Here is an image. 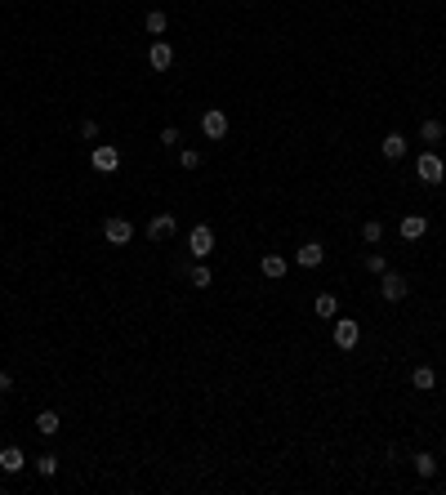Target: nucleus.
Listing matches in <instances>:
<instances>
[{"instance_id": "nucleus-1", "label": "nucleus", "mask_w": 446, "mask_h": 495, "mask_svg": "<svg viewBox=\"0 0 446 495\" xmlns=\"http://www.w3.org/2000/svg\"><path fill=\"white\" fill-rule=\"evenodd\" d=\"M415 174H419V183L438 188L442 179H446V165H442V156H438V152H419V156H415Z\"/></svg>"}, {"instance_id": "nucleus-2", "label": "nucleus", "mask_w": 446, "mask_h": 495, "mask_svg": "<svg viewBox=\"0 0 446 495\" xmlns=\"http://www.w3.org/2000/svg\"><path fill=\"white\" fill-rule=\"evenodd\" d=\"M90 165H94V174H116V170H120V148H112V143H99V148L90 152Z\"/></svg>"}, {"instance_id": "nucleus-3", "label": "nucleus", "mask_w": 446, "mask_h": 495, "mask_svg": "<svg viewBox=\"0 0 446 495\" xmlns=\"http://www.w3.org/2000/svg\"><path fill=\"white\" fill-rule=\"evenodd\" d=\"M188 250H192L197 259H210V255H214V228H210V223H197V228L188 232Z\"/></svg>"}, {"instance_id": "nucleus-4", "label": "nucleus", "mask_w": 446, "mask_h": 495, "mask_svg": "<svg viewBox=\"0 0 446 495\" xmlns=\"http://www.w3.org/2000/svg\"><path fill=\"white\" fill-rule=\"evenodd\" d=\"M330 335H335V348H340V353H353V348H357V340H361V326H357L353 317H340Z\"/></svg>"}, {"instance_id": "nucleus-5", "label": "nucleus", "mask_w": 446, "mask_h": 495, "mask_svg": "<svg viewBox=\"0 0 446 495\" xmlns=\"http://www.w3.org/2000/svg\"><path fill=\"white\" fill-rule=\"evenodd\" d=\"M406 291H411V286H406V277L402 272H379V295L384 299H389V304H402V299H406Z\"/></svg>"}, {"instance_id": "nucleus-6", "label": "nucleus", "mask_w": 446, "mask_h": 495, "mask_svg": "<svg viewBox=\"0 0 446 495\" xmlns=\"http://www.w3.org/2000/svg\"><path fill=\"white\" fill-rule=\"evenodd\" d=\"M201 134L214 139V143L228 134V112H223V107H206V112H201Z\"/></svg>"}, {"instance_id": "nucleus-7", "label": "nucleus", "mask_w": 446, "mask_h": 495, "mask_svg": "<svg viewBox=\"0 0 446 495\" xmlns=\"http://www.w3.org/2000/svg\"><path fill=\"white\" fill-rule=\"evenodd\" d=\"M103 237L112 241V246H130V237H134V223L120 219V214H112V219L103 223Z\"/></svg>"}, {"instance_id": "nucleus-8", "label": "nucleus", "mask_w": 446, "mask_h": 495, "mask_svg": "<svg viewBox=\"0 0 446 495\" xmlns=\"http://www.w3.org/2000/svg\"><path fill=\"white\" fill-rule=\"evenodd\" d=\"M295 263L299 268H321V263H326V246H321V241H304V246L295 250Z\"/></svg>"}, {"instance_id": "nucleus-9", "label": "nucleus", "mask_w": 446, "mask_h": 495, "mask_svg": "<svg viewBox=\"0 0 446 495\" xmlns=\"http://www.w3.org/2000/svg\"><path fill=\"white\" fill-rule=\"evenodd\" d=\"M174 232H179L174 214H152V219H148V241H170Z\"/></svg>"}, {"instance_id": "nucleus-10", "label": "nucleus", "mask_w": 446, "mask_h": 495, "mask_svg": "<svg viewBox=\"0 0 446 495\" xmlns=\"http://www.w3.org/2000/svg\"><path fill=\"white\" fill-rule=\"evenodd\" d=\"M148 63H152V71H170L174 50H170L165 41H152V45H148Z\"/></svg>"}, {"instance_id": "nucleus-11", "label": "nucleus", "mask_w": 446, "mask_h": 495, "mask_svg": "<svg viewBox=\"0 0 446 495\" xmlns=\"http://www.w3.org/2000/svg\"><path fill=\"white\" fill-rule=\"evenodd\" d=\"M259 272L268 277V281H281V277L291 272V263H286V255H263L259 259Z\"/></svg>"}, {"instance_id": "nucleus-12", "label": "nucleus", "mask_w": 446, "mask_h": 495, "mask_svg": "<svg viewBox=\"0 0 446 495\" xmlns=\"http://www.w3.org/2000/svg\"><path fill=\"white\" fill-rule=\"evenodd\" d=\"M0 468H5L9 477L22 473V468H27V455H22V446H5V451H0Z\"/></svg>"}, {"instance_id": "nucleus-13", "label": "nucleus", "mask_w": 446, "mask_h": 495, "mask_svg": "<svg viewBox=\"0 0 446 495\" xmlns=\"http://www.w3.org/2000/svg\"><path fill=\"white\" fill-rule=\"evenodd\" d=\"M428 232V219L424 214H402V241H419Z\"/></svg>"}, {"instance_id": "nucleus-14", "label": "nucleus", "mask_w": 446, "mask_h": 495, "mask_svg": "<svg viewBox=\"0 0 446 495\" xmlns=\"http://www.w3.org/2000/svg\"><path fill=\"white\" fill-rule=\"evenodd\" d=\"M406 148H411V143H406L402 134H397V130H393V134H384V143H379V152L389 156V161H402V156H406Z\"/></svg>"}, {"instance_id": "nucleus-15", "label": "nucleus", "mask_w": 446, "mask_h": 495, "mask_svg": "<svg viewBox=\"0 0 446 495\" xmlns=\"http://www.w3.org/2000/svg\"><path fill=\"white\" fill-rule=\"evenodd\" d=\"M411 384H415L419 393L438 389V370H433V366H415V370H411Z\"/></svg>"}, {"instance_id": "nucleus-16", "label": "nucleus", "mask_w": 446, "mask_h": 495, "mask_svg": "<svg viewBox=\"0 0 446 495\" xmlns=\"http://www.w3.org/2000/svg\"><path fill=\"white\" fill-rule=\"evenodd\" d=\"M36 433H41V438H54L58 433V410H41V415H36Z\"/></svg>"}, {"instance_id": "nucleus-17", "label": "nucleus", "mask_w": 446, "mask_h": 495, "mask_svg": "<svg viewBox=\"0 0 446 495\" xmlns=\"http://www.w3.org/2000/svg\"><path fill=\"white\" fill-rule=\"evenodd\" d=\"M143 27H148V36H165V27H170V18H165L161 9H148V18H143Z\"/></svg>"}, {"instance_id": "nucleus-18", "label": "nucleus", "mask_w": 446, "mask_h": 495, "mask_svg": "<svg viewBox=\"0 0 446 495\" xmlns=\"http://www.w3.org/2000/svg\"><path fill=\"white\" fill-rule=\"evenodd\" d=\"M312 308H317V317H326V321H335V312H340V299H335V295L326 291V295H317V304H312Z\"/></svg>"}, {"instance_id": "nucleus-19", "label": "nucleus", "mask_w": 446, "mask_h": 495, "mask_svg": "<svg viewBox=\"0 0 446 495\" xmlns=\"http://www.w3.org/2000/svg\"><path fill=\"white\" fill-rule=\"evenodd\" d=\"M411 464H415V473H419V477H438V460H433L428 451H419Z\"/></svg>"}, {"instance_id": "nucleus-20", "label": "nucleus", "mask_w": 446, "mask_h": 495, "mask_svg": "<svg viewBox=\"0 0 446 495\" xmlns=\"http://www.w3.org/2000/svg\"><path fill=\"white\" fill-rule=\"evenodd\" d=\"M361 241H366V246H379V241H384V223L366 219V223H361Z\"/></svg>"}, {"instance_id": "nucleus-21", "label": "nucleus", "mask_w": 446, "mask_h": 495, "mask_svg": "<svg viewBox=\"0 0 446 495\" xmlns=\"http://www.w3.org/2000/svg\"><path fill=\"white\" fill-rule=\"evenodd\" d=\"M442 134H446L442 120H424V125H419V139H424V143H442Z\"/></svg>"}, {"instance_id": "nucleus-22", "label": "nucleus", "mask_w": 446, "mask_h": 495, "mask_svg": "<svg viewBox=\"0 0 446 495\" xmlns=\"http://www.w3.org/2000/svg\"><path fill=\"white\" fill-rule=\"evenodd\" d=\"M188 281H192V286H197V291H206V286L214 281V277H210V268H206V263H197V268H192V272H188Z\"/></svg>"}, {"instance_id": "nucleus-23", "label": "nucleus", "mask_w": 446, "mask_h": 495, "mask_svg": "<svg viewBox=\"0 0 446 495\" xmlns=\"http://www.w3.org/2000/svg\"><path fill=\"white\" fill-rule=\"evenodd\" d=\"M366 272H370V277H379V272H389V259H384V255H379V250H370V255H366Z\"/></svg>"}, {"instance_id": "nucleus-24", "label": "nucleus", "mask_w": 446, "mask_h": 495, "mask_svg": "<svg viewBox=\"0 0 446 495\" xmlns=\"http://www.w3.org/2000/svg\"><path fill=\"white\" fill-rule=\"evenodd\" d=\"M36 473H41V477H54V473H58V455H41V460H36Z\"/></svg>"}, {"instance_id": "nucleus-25", "label": "nucleus", "mask_w": 446, "mask_h": 495, "mask_svg": "<svg viewBox=\"0 0 446 495\" xmlns=\"http://www.w3.org/2000/svg\"><path fill=\"white\" fill-rule=\"evenodd\" d=\"M179 165H183V170H197V165H201V152H197V148H183V152H179Z\"/></svg>"}, {"instance_id": "nucleus-26", "label": "nucleus", "mask_w": 446, "mask_h": 495, "mask_svg": "<svg viewBox=\"0 0 446 495\" xmlns=\"http://www.w3.org/2000/svg\"><path fill=\"white\" fill-rule=\"evenodd\" d=\"M161 148H179V130H174V125L161 130Z\"/></svg>"}, {"instance_id": "nucleus-27", "label": "nucleus", "mask_w": 446, "mask_h": 495, "mask_svg": "<svg viewBox=\"0 0 446 495\" xmlns=\"http://www.w3.org/2000/svg\"><path fill=\"white\" fill-rule=\"evenodd\" d=\"M81 139H99V120H81Z\"/></svg>"}, {"instance_id": "nucleus-28", "label": "nucleus", "mask_w": 446, "mask_h": 495, "mask_svg": "<svg viewBox=\"0 0 446 495\" xmlns=\"http://www.w3.org/2000/svg\"><path fill=\"white\" fill-rule=\"evenodd\" d=\"M0 393H9V375H5V370H0Z\"/></svg>"}]
</instances>
